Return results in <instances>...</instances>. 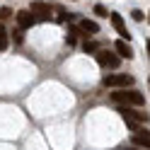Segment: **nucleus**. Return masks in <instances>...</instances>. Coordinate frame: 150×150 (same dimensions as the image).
Instances as JSON below:
<instances>
[{"mask_svg": "<svg viewBox=\"0 0 150 150\" xmlns=\"http://www.w3.org/2000/svg\"><path fill=\"white\" fill-rule=\"evenodd\" d=\"M133 145H138V148H143V150H148V145H150V138H148V131H143V128H138L136 133H133Z\"/></svg>", "mask_w": 150, "mask_h": 150, "instance_id": "obj_7", "label": "nucleus"}, {"mask_svg": "<svg viewBox=\"0 0 150 150\" xmlns=\"http://www.w3.org/2000/svg\"><path fill=\"white\" fill-rule=\"evenodd\" d=\"M95 12H97L99 17H107V15H109V12H107V7H104V5H95Z\"/></svg>", "mask_w": 150, "mask_h": 150, "instance_id": "obj_13", "label": "nucleus"}, {"mask_svg": "<svg viewBox=\"0 0 150 150\" xmlns=\"http://www.w3.org/2000/svg\"><path fill=\"white\" fill-rule=\"evenodd\" d=\"M29 12L34 15V20H49L51 17V7L41 3V0H34V3L29 5Z\"/></svg>", "mask_w": 150, "mask_h": 150, "instance_id": "obj_4", "label": "nucleus"}, {"mask_svg": "<svg viewBox=\"0 0 150 150\" xmlns=\"http://www.w3.org/2000/svg\"><path fill=\"white\" fill-rule=\"evenodd\" d=\"M22 32H24V29H15V32H12V34H15V41H17V44H22V39H24V36H22Z\"/></svg>", "mask_w": 150, "mask_h": 150, "instance_id": "obj_14", "label": "nucleus"}, {"mask_svg": "<svg viewBox=\"0 0 150 150\" xmlns=\"http://www.w3.org/2000/svg\"><path fill=\"white\" fill-rule=\"evenodd\" d=\"M95 56H97V63L102 65V68H111V70H116L119 65H121V58H119L116 53H111V51H104V49H99Z\"/></svg>", "mask_w": 150, "mask_h": 150, "instance_id": "obj_3", "label": "nucleus"}, {"mask_svg": "<svg viewBox=\"0 0 150 150\" xmlns=\"http://www.w3.org/2000/svg\"><path fill=\"white\" fill-rule=\"evenodd\" d=\"M111 102H116L121 107H140V104H145V97H143V92L126 87V90L111 92Z\"/></svg>", "mask_w": 150, "mask_h": 150, "instance_id": "obj_1", "label": "nucleus"}, {"mask_svg": "<svg viewBox=\"0 0 150 150\" xmlns=\"http://www.w3.org/2000/svg\"><path fill=\"white\" fill-rule=\"evenodd\" d=\"M131 15H133V20H136V22H143V20H145V12H143V10H133Z\"/></svg>", "mask_w": 150, "mask_h": 150, "instance_id": "obj_12", "label": "nucleus"}, {"mask_svg": "<svg viewBox=\"0 0 150 150\" xmlns=\"http://www.w3.org/2000/svg\"><path fill=\"white\" fill-rule=\"evenodd\" d=\"M99 49H102V46L97 41H92V39H85V44H82V51H85V53H97Z\"/></svg>", "mask_w": 150, "mask_h": 150, "instance_id": "obj_10", "label": "nucleus"}, {"mask_svg": "<svg viewBox=\"0 0 150 150\" xmlns=\"http://www.w3.org/2000/svg\"><path fill=\"white\" fill-rule=\"evenodd\" d=\"M114 49H116V56H119V58H133V56H136V53H133V49H131L126 41H121V39L114 44Z\"/></svg>", "mask_w": 150, "mask_h": 150, "instance_id": "obj_8", "label": "nucleus"}, {"mask_svg": "<svg viewBox=\"0 0 150 150\" xmlns=\"http://www.w3.org/2000/svg\"><path fill=\"white\" fill-rule=\"evenodd\" d=\"M0 41H7V29L3 27V22H0Z\"/></svg>", "mask_w": 150, "mask_h": 150, "instance_id": "obj_15", "label": "nucleus"}, {"mask_svg": "<svg viewBox=\"0 0 150 150\" xmlns=\"http://www.w3.org/2000/svg\"><path fill=\"white\" fill-rule=\"evenodd\" d=\"M78 29H80L82 34H87V32H90V34H97V32H99V24L92 22V20H82V22L78 24Z\"/></svg>", "mask_w": 150, "mask_h": 150, "instance_id": "obj_9", "label": "nucleus"}, {"mask_svg": "<svg viewBox=\"0 0 150 150\" xmlns=\"http://www.w3.org/2000/svg\"><path fill=\"white\" fill-rule=\"evenodd\" d=\"M12 17V10L10 7H0V22H7Z\"/></svg>", "mask_w": 150, "mask_h": 150, "instance_id": "obj_11", "label": "nucleus"}, {"mask_svg": "<svg viewBox=\"0 0 150 150\" xmlns=\"http://www.w3.org/2000/svg\"><path fill=\"white\" fill-rule=\"evenodd\" d=\"M7 49V41H0V51H5Z\"/></svg>", "mask_w": 150, "mask_h": 150, "instance_id": "obj_16", "label": "nucleus"}, {"mask_svg": "<svg viewBox=\"0 0 150 150\" xmlns=\"http://www.w3.org/2000/svg\"><path fill=\"white\" fill-rule=\"evenodd\" d=\"M104 87H114V90H126V87H133V75H126V73H114V75H104Z\"/></svg>", "mask_w": 150, "mask_h": 150, "instance_id": "obj_2", "label": "nucleus"}, {"mask_svg": "<svg viewBox=\"0 0 150 150\" xmlns=\"http://www.w3.org/2000/svg\"><path fill=\"white\" fill-rule=\"evenodd\" d=\"M109 17H111V24H114V29L121 34V41H128V39H131V34H128L126 24H124V17H121V15H116V12H111Z\"/></svg>", "mask_w": 150, "mask_h": 150, "instance_id": "obj_5", "label": "nucleus"}, {"mask_svg": "<svg viewBox=\"0 0 150 150\" xmlns=\"http://www.w3.org/2000/svg\"><path fill=\"white\" fill-rule=\"evenodd\" d=\"M34 15L29 10H22V12H17V24H20V29H29V27H34Z\"/></svg>", "mask_w": 150, "mask_h": 150, "instance_id": "obj_6", "label": "nucleus"}]
</instances>
